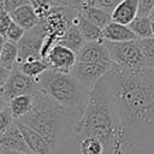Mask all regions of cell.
Returning a JSON list of instances; mask_svg holds the SVG:
<instances>
[{
	"label": "cell",
	"mask_w": 154,
	"mask_h": 154,
	"mask_svg": "<svg viewBox=\"0 0 154 154\" xmlns=\"http://www.w3.org/2000/svg\"><path fill=\"white\" fill-rule=\"evenodd\" d=\"M123 132V147L154 137V70H126L112 64L105 75Z\"/></svg>",
	"instance_id": "6da1fadb"
},
{
	"label": "cell",
	"mask_w": 154,
	"mask_h": 154,
	"mask_svg": "<svg viewBox=\"0 0 154 154\" xmlns=\"http://www.w3.org/2000/svg\"><path fill=\"white\" fill-rule=\"evenodd\" d=\"M78 116V113L63 108L40 90L34 95V107L31 112L17 120L45 137L55 154L70 123Z\"/></svg>",
	"instance_id": "7a4b0ae2"
},
{
	"label": "cell",
	"mask_w": 154,
	"mask_h": 154,
	"mask_svg": "<svg viewBox=\"0 0 154 154\" xmlns=\"http://www.w3.org/2000/svg\"><path fill=\"white\" fill-rule=\"evenodd\" d=\"M40 90L69 112L81 113L90 89L81 84L70 73L47 70L36 78Z\"/></svg>",
	"instance_id": "3957f363"
},
{
	"label": "cell",
	"mask_w": 154,
	"mask_h": 154,
	"mask_svg": "<svg viewBox=\"0 0 154 154\" xmlns=\"http://www.w3.org/2000/svg\"><path fill=\"white\" fill-rule=\"evenodd\" d=\"M103 42L109 52L112 64L126 70H142L148 67L138 41Z\"/></svg>",
	"instance_id": "277c9868"
},
{
	"label": "cell",
	"mask_w": 154,
	"mask_h": 154,
	"mask_svg": "<svg viewBox=\"0 0 154 154\" xmlns=\"http://www.w3.org/2000/svg\"><path fill=\"white\" fill-rule=\"evenodd\" d=\"M40 91V85L35 78H31L20 71L19 64L10 72V76L4 85L1 95L10 101L11 99L19 95H35Z\"/></svg>",
	"instance_id": "5b68a950"
},
{
	"label": "cell",
	"mask_w": 154,
	"mask_h": 154,
	"mask_svg": "<svg viewBox=\"0 0 154 154\" xmlns=\"http://www.w3.org/2000/svg\"><path fill=\"white\" fill-rule=\"evenodd\" d=\"M45 40V30L41 23L26 31L24 37L18 42V64L42 59L41 51Z\"/></svg>",
	"instance_id": "8992f818"
},
{
	"label": "cell",
	"mask_w": 154,
	"mask_h": 154,
	"mask_svg": "<svg viewBox=\"0 0 154 154\" xmlns=\"http://www.w3.org/2000/svg\"><path fill=\"white\" fill-rule=\"evenodd\" d=\"M112 64H95V63H82L77 61L76 65L70 71V75L77 79L81 84L88 89H93L94 85L105 77V75L111 70Z\"/></svg>",
	"instance_id": "52a82bcc"
},
{
	"label": "cell",
	"mask_w": 154,
	"mask_h": 154,
	"mask_svg": "<svg viewBox=\"0 0 154 154\" xmlns=\"http://www.w3.org/2000/svg\"><path fill=\"white\" fill-rule=\"evenodd\" d=\"M45 61L49 70L70 73L77 63V53L65 46L55 45L45 58Z\"/></svg>",
	"instance_id": "ba28073f"
},
{
	"label": "cell",
	"mask_w": 154,
	"mask_h": 154,
	"mask_svg": "<svg viewBox=\"0 0 154 154\" xmlns=\"http://www.w3.org/2000/svg\"><path fill=\"white\" fill-rule=\"evenodd\" d=\"M0 148L4 150L32 154L25 142V138H24L18 124L14 120L7 128V130L0 135Z\"/></svg>",
	"instance_id": "9c48e42d"
},
{
	"label": "cell",
	"mask_w": 154,
	"mask_h": 154,
	"mask_svg": "<svg viewBox=\"0 0 154 154\" xmlns=\"http://www.w3.org/2000/svg\"><path fill=\"white\" fill-rule=\"evenodd\" d=\"M77 61L95 63V64H112L109 52L103 41L85 42V45L77 53Z\"/></svg>",
	"instance_id": "30bf717a"
},
{
	"label": "cell",
	"mask_w": 154,
	"mask_h": 154,
	"mask_svg": "<svg viewBox=\"0 0 154 154\" xmlns=\"http://www.w3.org/2000/svg\"><path fill=\"white\" fill-rule=\"evenodd\" d=\"M14 122L18 124V126L25 138V142L32 154H54L45 137H42L38 132H36L28 125L18 122V120H14Z\"/></svg>",
	"instance_id": "8fae6325"
},
{
	"label": "cell",
	"mask_w": 154,
	"mask_h": 154,
	"mask_svg": "<svg viewBox=\"0 0 154 154\" xmlns=\"http://www.w3.org/2000/svg\"><path fill=\"white\" fill-rule=\"evenodd\" d=\"M138 14V0H122L112 12V22L129 25Z\"/></svg>",
	"instance_id": "7c38bea8"
},
{
	"label": "cell",
	"mask_w": 154,
	"mask_h": 154,
	"mask_svg": "<svg viewBox=\"0 0 154 154\" xmlns=\"http://www.w3.org/2000/svg\"><path fill=\"white\" fill-rule=\"evenodd\" d=\"M102 36H103V41H109V42L138 41L137 36L131 31L129 25H123L114 22H111L102 30Z\"/></svg>",
	"instance_id": "4fadbf2b"
},
{
	"label": "cell",
	"mask_w": 154,
	"mask_h": 154,
	"mask_svg": "<svg viewBox=\"0 0 154 154\" xmlns=\"http://www.w3.org/2000/svg\"><path fill=\"white\" fill-rule=\"evenodd\" d=\"M10 16H11L12 22H14L19 26H22L25 31L31 30L32 28H35L40 23L38 16L36 14L34 8L29 4L23 5V6L18 7L17 10L12 11L10 13Z\"/></svg>",
	"instance_id": "5bb4252c"
},
{
	"label": "cell",
	"mask_w": 154,
	"mask_h": 154,
	"mask_svg": "<svg viewBox=\"0 0 154 154\" xmlns=\"http://www.w3.org/2000/svg\"><path fill=\"white\" fill-rule=\"evenodd\" d=\"M77 17L73 20V23L69 26V29L66 30V32L64 34V36L60 38V41L58 43V45H61V46H65V47L70 48L71 51H73L76 53H78L79 49L85 45V40L83 38L82 32H81V30L77 25Z\"/></svg>",
	"instance_id": "9a60e30c"
},
{
	"label": "cell",
	"mask_w": 154,
	"mask_h": 154,
	"mask_svg": "<svg viewBox=\"0 0 154 154\" xmlns=\"http://www.w3.org/2000/svg\"><path fill=\"white\" fill-rule=\"evenodd\" d=\"M34 107V95H19L8 101V108L14 120L29 114Z\"/></svg>",
	"instance_id": "2e32d148"
},
{
	"label": "cell",
	"mask_w": 154,
	"mask_h": 154,
	"mask_svg": "<svg viewBox=\"0 0 154 154\" xmlns=\"http://www.w3.org/2000/svg\"><path fill=\"white\" fill-rule=\"evenodd\" d=\"M79 13L82 16H84L88 20L94 23L96 26L101 28L102 30L112 22V13L108 12V11H105V10H102L100 7L84 5L79 10Z\"/></svg>",
	"instance_id": "e0dca14e"
},
{
	"label": "cell",
	"mask_w": 154,
	"mask_h": 154,
	"mask_svg": "<svg viewBox=\"0 0 154 154\" xmlns=\"http://www.w3.org/2000/svg\"><path fill=\"white\" fill-rule=\"evenodd\" d=\"M77 25L82 32L83 38L85 42H97V41H103L102 36V29L96 26L94 23L88 20L81 13L77 17Z\"/></svg>",
	"instance_id": "ac0fdd59"
},
{
	"label": "cell",
	"mask_w": 154,
	"mask_h": 154,
	"mask_svg": "<svg viewBox=\"0 0 154 154\" xmlns=\"http://www.w3.org/2000/svg\"><path fill=\"white\" fill-rule=\"evenodd\" d=\"M16 64H18V45L6 40L0 54V66L7 71H12Z\"/></svg>",
	"instance_id": "d6986e66"
},
{
	"label": "cell",
	"mask_w": 154,
	"mask_h": 154,
	"mask_svg": "<svg viewBox=\"0 0 154 154\" xmlns=\"http://www.w3.org/2000/svg\"><path fill=\"white\" fill-rule=\"evenodd\" d=\"M129 28L131 31L137 36L138 40L150 38L153 37L152 34V20L149 17H136L130 24Z\"/></svg>",
	"instance_id": "ffe728a7"
},
{
	"label": "cell",
	"mask_w": 154,
	"mask_h": 154,
	"mask_svg": "<svg viewBox=\"0 0 154 154\" xmlns=\"http://www.w3.org/2000/svg\"><path fill=\"white\" fill-rule=\"evenodd\" d=\"M20 71L25 73L26 76L31 78H38L42 73H45L48 70V65L43 59L40 60H34V61H26L23 64H19Z\"/></svg>",
	"instance_id": "44dd1931"
},
{
	"label": "cell",
	"mask_w": 154,
	"mask_h": 154,
	"mask_svg": "<svg viewBox=\"0 0 154 154\" xmlns=\"http://www.w3.org/2000/svg\"><path fill=\"white\" fill-rule=\"evenodd\" d=\"M29 5L34 8L40 19L46 18L51 11L57 6L53 0H28Z\"/></svg>",
	"instance_id": "7402d4cb"
},
{
	"label": "cell",
	"mask_w": 154,
	"mask_h": 154,
	"mask_svg": "<svg viewBox=\"0 0 154 154\" xmlns=\"http://www.w3.org/2000/svg\"><path fill=\"white\" fill-rule=\"evenodd\" d=\"M138 45L141 47V51L144 55L147 66L152 70H154V37L138 40Z\"/></svg>",
	"instance_id": "603a6c76"
},
{
	"label": "cell",
	"mask_w": 154,
	"mask_h": 154,
	"mask_svg": "<svg viewBox=\"0 0 154 154\" xmlns=\"http://www.w3.org/2000/svg\"><path fill=\"white\" fill-rule=\"evenodd\" d=\"M129 154H154V137L140 142L135 146L123 147Z\"/></svg>",
	"instance_id": "cb8c5ba5"
},
{
	"label": "cell",
	"mask_w": 154,
	"mask_h": 154,
	"mask_svg": "<svg viewBox=\"0 0 154 154\" xmlns=\"http://www.w3.org/2000/svg\"><path fill=\"white\" fill-rule=\"evenodd\" d=\"M25 32L26 31L22 26H19L14 22H12L11 25H10V28H8V30H7V32H6V35H5V40L18 45V42L24 37Z\"/></svg>",
	"instance_id": "d4e9b609"
},
{
	"label": "cell",
	"mask_w": 154,
	"mask_h": 154,
	"mask_svg": "<svg viewBox=\"0 0 154 154\" xmlns=\"http://www.w3.org/2000/svg\"><path fill=\"white\" fill-rule=\"evenodd\" d=\"M122 0H87L84 5H88V6H95V7H100L105 11H108V12H113V10L120 4ZM83 5V6H84ZM82 6V7H83Z\"/></svg>",
	"instance_id": "484cf974"
},
{
	"label": "cell",
	"mask_w": 154,
	"mask_h": 154,
	"mask_svg": "<svg viewBox=\"0 0 154 154\" xmlns=\"http://www.w3.org/2000/svg\"><path fill=\"white\" fill-rule=\"evenodd\" d=\"M13 120L14 119H13V117L11 114V111H10L8 106L5 109L0 111V135L4 131L7 130V128L13 123Z\"/></svg>",
	"instance_id": "4316f807"
},
{
	"label": "cell",
	"mask_w": 154,
	"mask_h": 154,
	"mask_svg": "<svg viewBox=\"0 0 154 154\" xmlns=\"http://www.w3.org/2000/svg\"><path fill=\"white\" fill-rule=\"evenodd\" d=\"M154 7V0H138V17H149Z\"/></svg>",
	"instance_id": "83f0119b"
},
{
	"label": "cell",
	"mask_w": 154,
	"mask_h": 154,
	"mask_svg": "<svg viewBox=\"0 0 154 154\" xmlns=\"http://www.w3.org/2000/svg\"><path fill=\"white\" fill-rule=\"evenodd\" d=\"M11 23H12V19H11L10 13L6 12L5 10L0 11V35H2L5 37Z\"/></svg>",
	"instance_id": "f1b7e54d"
},
{
	"label": "cell",
	"mask_w": 154,
	"mask_h": 154,
	"mask_svg": "<svg viewBox=\"0 0 154 154\" xmlns=\"http://www.w3.org/2000/svg\"><path fill=\"white\" fill-rule=\"evenodd\" d=\"M4 1V10L8 13H11L12 11L17 10L18 7L29 4L28 0H2Z\"/></svg>",
	"instance_id": "f546056e"
},
{
	"label": "cell",
	"mask_w": 154,
	"mask_h": 154,
	"mask_svg": "<svg viewBox=\"0 0 154 154\" xmlns=\"http://www.w3.org/2000/svg\"><path fill=\"white\" fill-rule=\"evenodd\" d=\"M87 0H64V6L71 7L73 10L79 11L82 8V6L85 4Z\"/></svg>",
	"instance_id": "4dcf8cb0"
},
{
	"label": "cell",
	"mask_w": 154,
	"mask_h": 154,
	"mask_svg": "<svg viewBox=\"0 0 154 154\" xmlns=\"http://www.w3.org/2000/svg\"><path fill=\"white\" fill-rule=\"evenodd\" d=\"M10 72L11 71H7V70H5L4 67L0 66V95H1L4 85H5V83H6V81H7V78L10 76Z\"/></svg>",
	"instance_id": "1f68e13d"
},
{
	"label": "cell",
	"mask_w": 154,
	"mask_h": 154,
	"mask_svg": "<svg viewBox=\"0 0 154 154\" xmlns=\"http://www.w3.org/2000/svg\"><path fill=\"white\" fill-rule=\"evenodd\" d=\"M7 106H8V101H7L2 95H0V111L5 109Z\"/></svg>",
	"instance_id": "d6a6232c"
},
{
	"label": "cell",
	"mask_w": 154,
	"mask_h": 154,
	"mask_svg": "<svg viewBox=\"0 0 154 154\" xmlns=\"http://www.w3.org/2000/svg\"><path fill=\"white\" fill-rule=\"evenodd\" d=\"M5 37L2 35H0V54H1V51H2V47H4V43H5Z\"/></svg>",
	"instance_id": "836d02e7"
},
{
	"label": "cell",
	"mask_w": 154,
	"mask_h": 154,
	"mask_svg": "<svg viewBox=\"0 0 154 154\" xmlns=\"http://www.w3.org/2000/svg\"><path fill=\"white\" fill-rule=\"evenodd\" d=\"M2 152H4L5 154H25V153H17V152H11V150H4V149H2Z\"/></svg>",
	"instance_id": "e575fe53"
},
{
	"label": "cell",
	"mask_w": 154,
	"mask_h": 154,
	"mask_svg": "<svg viewBox=\"0 0 154 154\" xmlns=\"http://www.w3.org/2000/svg\"><path fill=\"white\" fill-rule=\"evenodd\" d=\"M117 154H129V153H128V152H126V150H125V149L122 147V148L118 150V153H117Z\"/></svg>",
	"instance_id": "d590c367"
},
{
	"label": "cell",
	"mask_w": 154,
	"mask_h": 154,
	"mask_svg": "<svg viewBox=\"0 0 154 154\" xmlns=\"http://www.w3.org/2000/svg\"><path fill=\"white\" fill-rule=\"evenodd\" d=\"M149 18H150V20H152V22H154V7H153V10H152V12H150Z\"/></svg>",
	"instance_id": "8d00e7d4"
},
{
	"label": "cell",
	"mask_w": 154,
	"mask_h": 154,
	"mask_svg": "<svg viewBox=\"0 0 154 154\" xmlns=\"http://www.w3.org/2000/svg\"><path fill=\"white\" fill-rule=\"evenodd\" d=\"M2 10H4V1L0 0V11H2Z\"/></svg>",
	"instance_id": "74e56055"
},
{
	"label": "cell",
	"mask_w": 154,
	"mask_h": 154,
	"mask_svg": "<svg viewBox=\"0 0 154 154\" xmlns=\"http://www.w3.org/2000/svg\"><path fill=\"white\" fill-rule=\"evenodd\" d=\"M152 34H153V37H154V22H152Z\"/></svg>",
	"instance_id": "f35d334b"
},
{
	"label": "cell",
	"mask_w": 154,
	"mask_h": 154,
	"mask_svg": "<svg viewBox=\"0 0 154 154\" xmlns=\"http://www.w3.org/2000/svg\"><path fill=\"white\" fill-rule=\"evenodd\" d=\"M0 154H5V153L2 152V149H1V148H0Z\"/></svg>",
	"instance_id": "ab89813d"
}]
</instances>
